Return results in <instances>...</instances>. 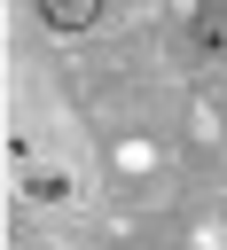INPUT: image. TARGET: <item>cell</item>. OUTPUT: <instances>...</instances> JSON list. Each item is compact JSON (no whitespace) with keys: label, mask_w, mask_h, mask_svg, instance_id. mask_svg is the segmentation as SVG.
<instances>
[{"label":"cell","mask_w":227,"mask_h":250,"mask_svg":"<svg viewBox=\"0 0 227 250\" xmlns=\"http://www.w3.org/2000/svg\"><path fill=\"white\" fill-rule=\"evenodd\" d=\"M188 47L219 62V55H227V8H196V16H188Z\"/></svg>","instance_id":"1"},{"label":"cell","mask_w":227,"mask_h":250,"mask_svg":"<svg viewBox=\"0 0 227 250\" xmlns=\"http://www.w3.org/2000/svg\"><path fill=\"white\" fill-rule=\"evenodd\" d=\"M94 16H102L94 0H47V8H39V23H47V31H86Z\"/></svg>","instance_id":"2"}]
</instances>
